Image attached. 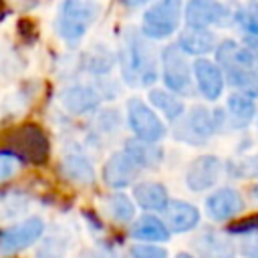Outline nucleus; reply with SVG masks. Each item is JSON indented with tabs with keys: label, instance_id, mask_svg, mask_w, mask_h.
Returning a JSON list of instances; mask_svg holds the SVG:
<instances>
[{
	"label": "nucleus",
	"instance_id": "29",
	"mask_svg": "<svg viewBox=\"0 0 258 258\" xmlns=\"http://www.w3.org/2000/svg\"><path fill=\"white\" fill-rule=\"evenodd\" d=\"M234 24H238L248 36L258 38V0H250L246 4H238Z\"/></svg>",
	"mask_w": 258,
	"mask_h": 258
},
{
	"label": "nucleus",
	"instance_id": "21",
	"mask_svg": "<svg viewBox=\"0 0 258 258\" xmlns=\"http://www.w3.org/2000/svg\"><path fill=\"white\" fill-rule=\"evenodd\" d=\"M133 202L145 212H163L169 204V194L163 183L157 181H141L133 185Z\"/></svg>",
	"mask_w": 258,
	"mask_h": 258
},
{
	"label": "nucleus",
	"instance_id": "10",
	"mask_svg": "<svg viewBox=\"0 0 258 258\" xmlns=\"http://www.w3.org/2000/svg\"><path fill=\"white\" fill-rule=\"evenodd\" d=\"M224 173V163L218 155L212 153H204L198 155L185 171V185L191 191H206L210 187H214L220 177Z\"/></svg>",
	"mask_w": 258,
	"mask_h": 258
},
{
	"label": "nucleus",
	"instance_id": "37",
	"mask_svg": "<svg viewBox=\"0 0 258 258\" xmlns=\"http://www.w3.org/2000/svg\"><path fill=\"white\" fill-rule=\"evenodd\" d=\"M250 196H252L254 200H258V183H254V185L250 187Z\"/></svg>",
	"mask_w": 258,
	"mask_h": 258
},
{
	"label": "nucleus",
	"instance_id": "9",
	"mask_svg": "<svg viewBox=\"0 0 258 258\" xmlns=\"http://www.w3.org/2000/svg\"><path fill=\"white\" fill-rule=\"evenodd\" d=\"M42 236H44V222L36 216L26 218V220L6 228L4 232H0V252L2 254L20 252V250L32 246L34 242H38Z\"/></svg>",
	"mask_w": 258,
	"mask_h": 258
},
{
	"label": "nucleus",
	"instance_id": "18",
	"mask_svg": "<svg viewBox=\"0 0 258 258\" xmlns=\"http://www.w3.org/2000/svg\"><path fill=\"white\" fill-rule=\"evenodd\" d=\"M175 44L187 56H196V58H200L204 54H210L218 46L216 44V34L210 28H191V26H185L177 34Z\"/></svg>",
	"mask_w": 258,
	"mask_h": 258
},
{
	"label": "nucleus",
	"instance_id": "39",
	"mask_svg": "<svg viewBox=\"0 0 258 258\" xmlns=\"http://www.w3.org/2000/svg\"><path fill=\"white\" fill-rule=\"evenodd\" d=\"M256 135H258V115H256Z\"/></svg>",
	"mask_w": 258,
	"mask_h": 258
},
{
	"label": "nucleus",
	"instance_id": "22",
	"mask_svg": "<svg viewBox=\"0 0 258 258\" xmlns=\"http://www.w3.org/2000/svg\"><path fill=\"white\" fill-rule=\"evenodd\" d=\"M60 173L69 181L79 183V185H89V183L95 181L93 163L81 151H69V153L62 155V159H60Z\"/></svg>",
	"mask_w": 258,
	"mask_h": 258
},
{
	"label": "nucleus",
	"instance_id": "23",
	"mask_svg": "<svg viewBox=\"0 0 258 258\" xmlns=\"http://www.w3.org/2000/svg\"><path fill=\"white\" fill-rule=\"evenodd\" d=\"M147 101H149V105H151L165 121H171V123H175V121L185 113V105H183L181 97L175 95V93H171V91H167L165 87H163V89H161V87L149 89Z\"/></svg>",
	"mask_w": 258,
	"mask_h": 258
},
{
	"label": "nucleus",
	"instance_id": "4",
	"mask_svg": "<svg viewBox=\"0 0 258 258\" xmlns=\"http://www.w3.org/2000/svg\"><path fill=\"white\" fill-rule=\"evenodd\" d=\"M183 16L181 0H155L141 16L139 32L149 40H163L177 32Z\"/></svg>",
	"mask_w": 258,
	"mask_h": 258
},
{
	"label": "nucleus",
	"instance_id": "14",
	"mask_svg": "<svg viewBox=\"0 0 258 258\" xmlns=\"http://www.w3.org/2000/svg\"><path fill=\"white\" fill-rule=\"evenodd\" d=\"M58 101L69 113L87 115V113H93V111L99 109L103 97H101V93L97 91L95 85L77 83V85H71V87L62 89L60 95H58Z\"/></svg>",
	"mask_w": 258,
	"mask_h": 258
},
{
	"label": "nucleus",
	"instance_id": "16",
	"mask_svg": "<svg viewBox=\"0 0 258 258\" xmlns=\"http://www.w3.org/2000/svg\"><path fill=\"white\" fill-rule=\"evenodd\" d=\"M191 246L200 258H236V254H238L236 246L228 240V236L222 232H216L212 228L202 230L194 238Z\"/></svg>",
	"mask_w": 258,
	"mask_h": 258
},
{
	"label": "nucleus",
	"instance_id": "32",
	"mask_svg": "<svg viewBox=\"0 0 258 258\" xmlns=\"http://www.w3.org/2000/svg\"><path fill=\"white\" fill-rule=\"evenodd\" d=\"M131 258H169L167 250L157 244H133L129 248Z\"/></svg>",
	"mask_w": 258,
	"mask_h": 258
},
{
	"label": "nucleus",
	"instance_id": "27",
	"mask_svg": "<svg viewBox=\"0 0 258 258\" xmlns=\"http://www.w3.org/2000/svg\"><path fill=\"white\" fill-rule=\"evenodd\" d=\"M107 212L111 220L119 224H129L135 220V202L125 194H113L107 198Z\"/></svg>",
	"mask_w": 258,
	"mask_h": 258
},
{
	"label": "nucleus",
	"instance_id": "31",
	"mask_svg": "<svg viewBox=\"0 0 258 258\" xmlns=\"http://www.w3.org/2000/svg\"><path fill=\"white\" fill-rule=\"evenodd\" d=\"M226 232L232 234V236H254V234H258V214L234 220L232 224H228Z\"/></svg>",
	"mask_w": 258,
	"mask_h": 258
},
{
	"label": "nucleus",
	"instance_id": "17",
	"mask_svg": "<svg viewBox=\"0 0 258 258\" xmlns=\"http://www.w3.org/2000/svg\"><path fill=\"white\" fill-rule=\"evenodd\" d=\"M226 125L228 129H246L252 121H256L258 109H256V101L252 97H246L242 93H230L226 99Z\"/></svg>",
	"mask_w": 258,
	"mask_h": 258
},
{
	"label": "nucleus",
	"instance_id": "34",
	"mask_svg": "<svg viewBox=\"0 0 258 258\" xmlns=\"http://www.w3.org/2000/svg\"><path fill=\"white\" fill-rule=\"evenodd\" d=\"M238 252L244 258H258V234L244 236L242 242H240V246H238Z\"/></svg>",
	"mask_w": 258,
	"mask_h": 258
},
{
	"label": "nucleus",
	"instance_id": "25",
	"mask_svg": "<svg viewBox=\"0 0 258 258\" xmlns=\"http://www.w3.org/2000/svg\"><path fill=\"white\" fill-rule=\"evenodd\" d=\"M115 54L111 48H107L105 44H95L91 46L87 52H85V58H83V67L95 75V77H107L115 64Z\"/></svg>",
	"mask_w": 258,
	"mask_h": 258
},
{
	"label": "nucleus",
	"instance_id": "5",
	"mask_svg": "<svg viewBox=\"0 0 258 258\" xmlns=\"http://www.w3.org/2000/svg\"><path fill=\"white\" fill-rule=\"evenodd\" d=\"M218 133L216 115L214 109H208L206 105H194L185 109V113L173 123L171 135L175 141H181L185 145H204L210 141V137Z\"/></svg>",
	"mask_w": 258,
	"mask_h": 258
},
{
	"label": "nucleus",
	"instance_id": "13",
	"mask_svg": "<svg viewBox=\"0 0 258 258\" xmlns=\"http://www.w3.org/2000/svg\"><path fill=\"white\" fill-rule=\"evenodd\" d=\"M206 214L214 222H228L244 210V198L236 187L224 185L206 198Z\"/></svg>",
	"mask_w": 258,
	"mask_h": 258
},
{
	"label": "nucleus",
	"instance_id": "33",
	"mask_svg": "<svg viewBox=\"0 0 258 258\" xmlns=\"http://www.w3.org/2000/svg\"><path fill=\"white\" fill-rule=\"evenodd\" d=\"M20 167V157L12 151H0V183L8 181Z\"/></svg>",
	"mask_w": 258,
	"mask_h": 258
},
{
	"label": "nucleus",
	"instance_id": "1",
	"mask_svg": "<svg viewBox=\"0 0 258 258\" xmlns=\"http://www.w3.org/2000/svg\"><path fill=\"white\" fill-rule=\"evenodd\" d=\"M119 67L129 87H151L159 79V54L153 40L145 38L139 28H127L121 40Z\"/></svg>",
	"mask_w": 258,
	"mask_h": 258
},
{
	"label": "nucleus",
	"instance_id": "19",
	"mask_svg": "<svg viewBox=\"0 0 258 258\" xmlns=\"http://www.w3.org/2000/svg\"><path fill=\"white\" fill-rule=\"evenodd\" d=\"M218 67L224 73L226 85H230L236 93H242L246 97H252L254 101L258 99V73L238 67L234 62H218Z\"/></svg>",
	"mask_w": 258,
	"mask_h": 258
},
{
	"label": "nucleus",
	"instance_id": "26",
	"mask_svg": "<svg viewBox=\"0 0 258 258\" xmlns=\"http://www.w3.org/2000/svg\"><path fill=\"white\" fill-rule=\"evenodd\" d=\"M69 244H71V236L62 228H54L52 232L40 238L36 258H62L69 250Z\"/></svg>",
	"mask_w": 258,
	"mask_h": 258
},
{
	"label": "nucleus",
	"instance_id": "7",
	"mask_svg": "<svg viewBox=\"0 0 258 258\" xmlns=\"http://www.w3.org/2000/svg\"><path fill=\"white\" fill-rule=\"evenodd\" d=\"M236 8H232L230 2L226 4L220 0H187L183 6V20L191 28H222L234 24Z\"/></svg>",
	"mask_w": 258,
	"mask_h": 258
},
{
	"label": "nucleus",
	"instance_id": "11",
	"mask_svg": "<svg viewBox=\"0 0 258 258\" xmlns=\"http://www.w3.org/2000/svg\"><path fill=\"white\" fill-rule=\"evenodd\" d=\"M191 73H194V85L196 91L208 99V101H218L226 89L224 73L218 67L216 60H210L206 56H200L191 62Z\"/></svg>",
	"mask_w": 258,
	"mask_h": 258
},
{
	"label": "nucleus",
	"instance_id": "8",
	"mask_svg": "<svg viewBox=\"0 0 258 258\" xmlns=\"http://www.w3.org/2000/svg\"><path fill=\"white\" fill-rule=\"evenodd\" d=\"M10 147L14 155L26 161H32V163H44L50 151L46 133L38 125H32V123L20 125L18 129L10 133Z\"/></svg>",
	"mask_w": 258,
	"mask_h": 258
},
{
	"label": "nucleus",
	"instance_id": "6",
	"mask_svg": "<svg viewBox=\"0 0 258 258\" xmlns=\"http://www.w3.org/2000/svg\"><path fill=\"white\" fill-rule=\"evenodd\" d=\"M127 125L133 137L149 143H157L167 135V127L157 111L139 97H131L127 101Z\"/></svg>",
	"mask_w": 258,
	"mask_h": 258
},
{
	"label": "nucleus",
	"instance_id": "28",
	"mask_svg": "<svg viewBox=\"0 0 258 258\" xmlns=\"http://www.w3.org/2000/svg\"><path fill=\"white\" fill-rule=\"evenodd\" d=\"M26 210H28V198L24 194L10 191V194L0 196V220L2 222L16 220V218L24 216Z\"/></svg>",
	"mask_w": 258,
	"mask_h": 258
},
{
	"label": "nucleus",
	"instance_id": "35",
	"mask_svg": "<svg viewBox=\"0 0 258 258\" xmlns=\"http://www.w3.org/2000/svg\"><path fill=\"white\" fill-rule=\"evenodd\" d=\"M151 0H123V4L127 6V8H139V6H145V4H149Z\"/></svg>",
	"mask_w": 258,
	"mask_h": 258
},
{
	"label": "nucleus",
	"instance_id": "20",
	"mask_svg": "<svg viewBox=\"0 0 258 258\" xmlns=\"http://www.w3.org/2000/svg\"><path fill=\"white\" fill-rule=\"evenodd\" d=\"M131 236L143 244H157V242H167L171 238V232L161 218L153 214H143L133 220Z\"/></svg>",
	"mask_w": 258,
	"mask_h": 258
},
{
	"label": "nucleus",
	"instance_id": "24",
	"mask_svg": "<svg viewBox=\"0 0 258 258\" xmlns=\"http://www.w3.org/2000/svg\"><path fill=\"white\" fill-rule=\"evenodd\" d=\"M125 151L141 169H153L163 159V151L157 147V143H149L137 137H129L125 141Z\"/></svg>",
	"mask_w": 258,
	"mask_h": 258
},
{
	"label": "nucleus",
	"instance_id": "15",
	"mask_svg": "<svg viewBox=\"0 0 258 258\" xmlns=\"http://www.w3.org/2000/svg\"><path fill=\"white\" fill-rule=\"evenodd\" d=\"M161 214L169 232H175V234L191 232L200 224V210L185 200H169V204Z\"/></svg>",
	"mask_w": 258,
	"mask_h": 258
},
{
	"label": "nucleus",
	"instance_id": "38",
	"mask_svg": "<svg viewBox=\"0 0 258 258\" xmlns=\"http://www.w3.org/2000/svg\"><path fill=\"white\" fill-rule=\"evenodd\" d=\"M175 258H196V256L194 254H187V252H179Z\"/></svg>",
	"mask_w": 258,
	"mask_h": 258
},
{
	"label": "nucleus",
	"instance_id": "30",
	"mask_svg": "<svg viewBox=\"0 0 258 258\" xmlns=\"http://www.w3.org/2000/svg\"><path fill=\"white\" fill-rule=\"evenodd\" d=\"M121 127V117L117 113V109H105L97 115L95 119V129L103 135H115Z\"/></svg>",
	"mask_w": 258,
	"mask_h": 258
},
{
	"label": "nucleus",
	"instance_id": "12",
	"mask_svg": "<svg viewBox=\"0 0 258 258\" xmlns=\"http://www.w3.org/2000/svg\"><path fill=\"white\" fill-rule=\"evenodd\" d=\"M141 167L129 157L125 149L113 151L103 165V181L111 189H123L135 181Z\"/></svg>",
	"mask_w": 258,
	"mask_h": 258
},
{
	"label": "nucleus",
	"instance_id": "36",
	"mask_svg": "<svg viewBox=\"0 0 258 258\" xmlns=\"http://www.w3.org/2000/svg\"><path fill=\"white\" fill-rule=\"evenodd\" d=\"M93 258H117V254H115L113 250H101V252H97Z\"/></svg>",
	"mask_w": 258,
	"mask_h": 258
},
{
	"label": "nucleus",
	"instance_id": "3",
	"mask_svg": "<svg viewBox=\"0 0 258 258\" xmlns=\"http://www.w3.org/2000/svg\"><path fill=\"white\" fill-rule=\"evenodd\" d=\"M159 73L163 79V87L179 97H189L196 91L191 62L187 54L175 44H165L159 52Z\"/></svg>",
	"mask_w": 258,
	"mask_h": 258
},
{
	"label": "nucleus",
	"instance_id": "2",
	"mask_svg": "<svg viewBox=\"0 0 258 258\" xmlns=\"http://www.w3.org/2000/svg\"><path fill=\"white\" fill-rule=\"evenodd\" d=\"M99 14L101 6L93 0H62L54 20L56 34L69 46H77L87 30L95 24Z\"/></svg>",
	"mask_w": 258,
	"mask_h": 258
}]
</instances>
